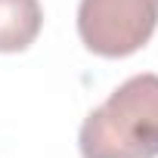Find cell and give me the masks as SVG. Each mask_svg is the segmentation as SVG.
Here are the masks:
<instances>
[{
	"instance_id": "6da1fadb",
	"label": "cell",
	"mask_w": 158,
	"mask_h": 158,
	"mask_svg": "<svg viewBox=\"0 0 158 158\" xmlns=\"http://www.w3.org/2000/svg\"><path fill=\"white\" fill-rule=\"evenodd\" d=\"M81 158H158V74H133L77 133Z\"/></svg>"
},
{
	"instance_id": "7a4b0ae2",
	"label": "cell",
	"mask_w": 158,
	"mask_h": 158,
	"mask_svg": "<svg viewBox=\"0 0 158 158\" xmlns=\"http://www.w3.org/2000/svg\"><path fill=\"white\" fill-rule=\"evenodd\" d=\"M158 25V0H81L77 34L106 59H124L149 44Z\"/></svg>"
},
{
	"instance_id": "3957f363",
	"label": "cell",
	"mask_w": 158,
	"mask_h": 158,
	"mask_svg": "<svg viewBox=\"0 0 158 158\" xmlns=\"http://www.w3.org/2000/svg\"><path fill=\"white\" fill-rule=\"evenodd\" d=\"M44 25L40 0H0V53L28 50Z\"/></svg>"
}]
</instances>
